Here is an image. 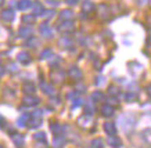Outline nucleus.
Wrapping results in <instances>:
<instances>
[{
    "mask_svg": "<svg viewBox=\"0 0 151 148\" xmlns=\"http://www.w3.org/2000/svg\"><path fill=\"white\" fill-rule=\"evenodd\" d=\"M39 98L37 97H32V96H25V97L22 98V102L25 107H33V105H37L39 104Z\"/></svg>",
    "mask_w": 151,
    "mask_h": 148,
    "instance_id": "1",
    "label": "nucleus"
},
{
    "mask_svg": "<svg viewBox=\"0 0 151 148\" xmlns=\"http://www.w3.org/2000/svg\"><path fill=\"white\" fill-rule=\"evenodd\" d=\"M0 17H1V19L3 21H6V22H10V21H13L14 19V11L10 9H6L1 11V14H0Z\"/></svg>",
    "mask_w": 151,
    "mask_h": 148,
    "instance_id": "2",
    "label": "nucleus"
},
{
    "mask_svg": "<svg viewBox=\"0 0 151 148\" xmlns=\"http://www.w3.org/2000/svg\"><path fill=\"white\" fill-rule=\"evenodd\" d=\"M42 123V118H36V116H31L29 120H28V126L31 127V129H36L39 127Z\"/></svg>",
    "mask_w": 151,
    "mask_h": 148,
    "instance_id": "3",
    "label": "nucleus"
},
{
    "mask_svg": "<svg viewBox=\"0 0 151 148\" xmlns=\"http://www.w3.org/2000/svg\"><path fill=\"white\" fill-rule=\"evenodd\" d=\"M101 114H103V116H105V118H110V116L114 115V108H112L110 104H105V105H103V108H101Z\"/></svg>",
    "mask_w": 151,
    "mask_h": 148,
    "instance_id": "4",
    "label": "nucleus"
},
{
    "mask_svg": "<svg viewBox=\"0 0 151 148\" xmlns=\"http://www.w3.org/2000/svg\"><path fill=\"white\" fill-rule=\"evenodd\" d=\"M11 139H13V143L17 145L18 148H22L24 145V137L21 136V134H17V133H13V136H11Z\"/></svg>",
    "mask_w": 151,
    "mask_h": 148,
    "instance_id": "5",
    "label": "nucleus"
},
{
    "mask_svg": "<svg viewBox=\"0 0 151 148\" xmlns=\"http://www.w3.org/2000/svg\"><path fill=\"white\" fill-rule=\"evenodd\" d=\"M108 144L114 148H119L121 145H122V141H121V140L114 134V136H110V137H108Z\"/></svg>",
    "mask_w": 151,
    "mask_h": 148,
    "instance_id": "6",
    "label": "nucleus"
},
{
    "mask_svg": "<svg viewBox=\"0 0 151 148\" xmlns=\"http://www.w3.org/2000/svg\"><path fill=\"white\" fill-rule=\"evenodd\" d=\"M104 130L107 134H110V136H114L115 133H116V127H115L114 123H110V122H107V123H104Z\"/></svg>",
    "mask_w": 151,
    "mask_h": 148,
    "instance_id": "7",
    "label": "nucleus"
},
{
    "mask_svg": "<svg viewBox=\"0 0 151 148\" xmlns=\"http://www.w3.org/2000/svg\"><path fill=\"white\" fill-rule=\"evenodd\" d=\"M18 61L21 64H29L31 62V56L28 54L27 51H22V53L18 54Z\"/></svg>",
    "mask_w": 151,
    "mask_h": 148,
    "instance_id": "8",
    "label": "nucleus"
},
{
    "mask_svg": "<svg viewBox=\"0 0 151 148\" xmlns=\"http://www.w3.org/2000/svg\"><path fill=\"white\" fill-rule=\"evenodd\" d=\"M22 90L27 93V94H33V93H35V86H33L32 83H29V82H28V83H24Z\"/></svg>",
    "mask_w": 151,
    "mask_h": 148,
    "instance_id": "9",
    "label": "nucleus"
},
{
    "mask_svg": "<svg viewBox=\"0 0 151 148\" xmlns=\"http://www.w3.org/2000/svg\"><path fill=\"white\" fill-rule=\"evenodd\" d=\"M33 14L35 15H42L43 14V7L39 1H35L33 3Z\"/></svg>",
    "mask_w": 151,
    "mask_h": 148,
    "instance_id": "10",
    "label": "nucleus"
},
{
    "mask_svg": "<svg viewBox=\"0 0 151 148\" xmlns=\"http://www.w3.org/2000/svg\"><path fill=\"white\" fill-rule=\"evenodd\" d=\"M42 89L45 90V93L46 94H49V96H54L55 94V90H54V87L53 86H49V84H46V83H42Z\"/></svg>",
    "mask_w": 151,
    "mask_h": 148,
    "instance_id": "11",
    "label": "nucleus"
},
{
    "mask_svg": "<svg viewBox=\"0 0 151 148\" xmlns=\"http://www.w3.org/2000/svg\"><path fill=\"white\" fill-rule=\"evenodd\" d=\"M29 118H31V116L28 115V114H24V115H22V116H21V118H19V119H18V122H17V123H18V126H19V127H22V126L28 125V120H29Z\"/></svg>",
    "mask_w": 151,
    "mask_h": 148,
    "instance_id": "12",
    "label": "nucleus"
},
{
    "mask_svg": "<svg viewBox=\"0 0 151 148\" xmlns=\"http://www.w3.org/2000/svg\"><path fill=\"white\" fill-rule=\"evenodd\" d=\"M69 75H71L73 79H81L82 78V72H81L78 68H72V69H69Z\"/></svg>",
    "mask_w": 151,
    "mask_h": 148,
    "instance_id": "13",
    "label": "nucleus"
},
{
    "mask_svg": "<svg viewBox=\"0 0 151 148\" xmlns=\"http://www.w3.org/2000/svg\"><path fill=\"white\" fill-rule=\"evenodd\" d=\"M63 143H64V137L60 136V134H57V136L54 137V147L55 148H61Z\"/></svg>",
    "mask_w": 151,
    "mask_h": 148,
    "instance_id": "14",
    "label": "nucleus"
},
{
    "mask_svg": "<svg viewBox=\"0 0 151 148\" xmlns=\"http://www.w3.org/2000/svg\"><path fill=\"white\" fill-rule=\"evenodd\" d=\"M32 35V31L29 28H21L19 29V36H22V37H29Z\"/></svg>",
    "mask_w": 151,
    "mask_h": 148,
    "instance_id": "15",
    "label": "nucleus"
},
{
    "mask_svg": "<svg viewBox=\"0 0 151 148\" xmlns=\"http://www.w3.org/2000/svg\"><path fill=\"white\" fill-rule=\"evenodd\" d=\"M90 145H92V148H103L104 147V143H103L101 139H96V140H93Z\"/></svg>",
    "mask_w": 151,
    "mask_h": 148,
    "instance_id": "16",
    "label": "nucleus"
},
{
    "mask_svg": "<svg viewBox=\"0 0 151 148\" xmlns=\"http://www.w3.org/2000/svg\"><path fill=\"white\" fill-rule=\"evenodd\" d=\"M31 1H28V0H22V1H19L18 3V9L19 10H27V9H29L31 7Z\"/></svg>",
    "mask_w": 151,
    "mask_h": 148,
    "instance_id": "17",
    "label": "nucleus"
},
{
    "mask_svg": "<svg viewBox=\"0 0 151 148\" xmlns=\"http://www.w3.org/2000/svg\"><path fill=\"white\" fill-rule=\"evenodd\" d=\"M61 18H63V19H72L73 18L72 11H69V10H67V11H63V13H61Z\"/></svg>",
    "mask_w": 151,
    "mask_h": 148,
    "instance_id": "18",
    "label": "nucleus"
},
{
    "mask_svg": "<svg viewBox=\"0 0 151 148\" xmlns=\"http://www.w3.org/2000/svg\"><path fill=\"white\" fill-rule=\"evenodd\" d=\"M33 21H35V17H33V15H24L22 17L24 24H33Z\"/></svg>",
    "mask_w": 151,
    "mask_h": 148,
    "instance_id": "19",
    "label": "nucleus"
},
{
    "mask_svg": "<svg viewBox=\"0 0 151 148\" xmlns=\"http://www.w3.org/2000/svg\"><path fill=\"white\" fill-rule=\"evenodd\" d=\"M93 100H94V101H103V100H104V94L100 92H96L93 94Z\"/></svg>",
    "mask_w": 151,
    "mask_h": 148,
    "instance_id": "20",
    "label": "nucleus"
},
{
    "mask_svg": "<svg viewBox=\"0 0 151 148\" xmlns=\"http://www.w3.org/2000/svg\"><path fill=\"white\" fill-rule=\"evenodd\" d=\"M33 137H35V140H37V141H43V143H46V134L45 133H36Z\"/></svg>",
    "mask_w": 151,
    "mask_h": 148,
    "instance_id": "21",
    "label": "nucleus"
},
{
    "mask_svg": "<svg viewBox=\"0 0 151 148\" xmlns=\"http://www.w3.org/2000/svg\"><path fill=\"white\" fill-rule=\"evenodd\" d=\"M51 132L55 134H60L61 133V126H60L58 123H53V125H51Z\"/></svg>",
    "mask_w": 151,
    "mask_h": 148,
    "instance_id": "22",
    "label": "nucleus"
},
{
    "mask_svg": "<svg viewBox=\"0 0 151 148\" xmlns=\"http://www.w3.org/2000/svg\"><path fill=\"white\" fill-rule=\"evenodd\" d=\"M82 9H83V11H85V13H86V11H87V13H90V11L93 10V4L90 3V1H86V3L83 4Z\"/></svg>",
    "mask_w": 151,
    "mask_h": 148,
    "instance_id": "23",
    "label": "nucleus"
},
{
    "mask_svg": "<svg viewBox=\"0 0 151 148\" xmlns=\"http://www.w3.org/2000/svg\"><path fill=\"white\" fill-rule=\"evenodd\" d=\"M40 32L45 35V36H50V33H51V31L49 29V26L47 25H43V26H40Z\"/></svg>",
    "mask_w": 151,
    "mask_h": 148,
    "instance_id": "24",
    "label": "nucleus"
},
{
    "mask_svg": "<svg viewBox=\"0 0 151 148\" xmlns=\"http://www.w3.org/2000/svg\"><path fill=\"white\" fill-rule=\"evenodd\" d=\"M65 25L67 26H61V31H67V32H71V31H73V26H72V24L71 22H65Z\"/></svg>",
    "mask_w": 151,
    "mask_h": 148,
    "instance_id": "25",
    "label": "nucleus"
},
{
    "mask_svg": "<svg viewBox=\"0 0 151 148\" xmlns=\"http://www.w3.org/2000/svg\"><path fill=\"white\" fill-rule=\"evenodd\" d=\"M51 54H53V53H51V50H49V49H47V50H45L43 51V53H42V58H49V57H51Z\"/></svg>",
    "mask_w": 151,
    "mask_h": 148,
    "instance_id": "26",
    "label": "nucleus"
},
{
    "mask_svg": "<svg viewBox=\"0 0 151 148\" xmlns=\"http://www.w3.org/2000/svg\"><path fill=\"white\" fill-rule=\"evenodd\" d=\"M144 139L147 140V143L151 144V130H147V132H144Z\"/></svg>",
    "mask_w": 151,
    "mask_h": 148,
    "instance_id": "27",
    "label": "nucleus"
},
{
    "mask_svg": "<svg viewBox=\"0 0 151 148\" xmlns=\"http://www.w3.org/2000/svg\"><path fill=\"white\" fill-rule=\"evenodd\" d=\"M118 87H115V86H111L110 87V94L111 96H116V94H118Z\"/></svg>",
    "mask_w": 151,
    "mask_h": 148,
    "instance_id": "28",
    "label": "nucleus"
},
{
    "mask_svg": "<svg viewBox=\"0 0 151 148\" xmlns=\"http://www.w3.org/2000/svg\"><path fill=\"white\" fill-rule=\"evenodd\" d=\"M136 97H137V96H136L134 93H128V94H126V98H128V100H136Z\"/></svg>",
    "mask_w": 151,
    "mask_h": 148,
    "instance_id": "29",
    "label": "nucleus"
},
{
    "mask_svg": "<svg viewBox=\"0 0 151 148\" xmlns=\"http://www.w3.org/2000/svg\"><path fill=\"white\" fill-rule=\"evenodd\" d=\"M9 71H10V72H17V65H15V64H10L9 65Z\"/></svg>",
    "mask_w": 151,
    "mask_h": 148,
    "instance_id": "30",
    "label": "nucleus"
},
{
    "mask_svg": "<svg viewBox=\"0 0 151 148\" xmlns=\"http://www.w3.org/2000/svg\"><path fill=\"white\" fill-rule=\"evenodd\" d=\"M82 102H83V100H81V98H79V100H75V101H73V108H75V107L82 105Z\"/></svg>",
    "mask_w": 151,
    "mask_h": 148,
    "instance_id": "31",
    "label": "nucleus"
},
{
    "mask_svg": "<svg viewBox=\"0 0 151 148\" xmlns=\"http://www.w3.org/2000/svg\"><path fill=\"white\" fill-rule=\"evenodd\" d=\"M51 14H53V11H51V10H49V11H46L45 14H42V15H45L46 18H50V17H51Z\"/></svg>",
    "mask_w": 151,
    "mask_h": 148,
    "instance_id": "32",
    "label": "nucleus"
},
{
    "mask_svg": "<svg viewBox=\"0 0 151 148\" xmlns=\"http://www.w3.org/2000/svg\"><path fill=\"white\" fill-rule=\"evenodd\" d=\"M148 3V0H139V6H144Z\"/></svg>",
    "mask_w": 151,
    "mask_h": 148,
    "instance_id": "33",
    "label": "nucleus"
},
{
    "mask_svg": "<svg viewBox=\"0 0 151 148\" xmlns=\"http://www.w3.org/2000/svg\"><path fill=\"white\" fill-rule=\"evenodd\" d=\"M4 68H3V66H1V65H0V78H1V76H3V75H4Z\"/></svg>",
    "mask_w": 151,
    "mask_h": 148,
    "instance_id": "34",
    "label": "nucleus"
},
{
    "mask_svg": "<svg viewBox=\"0 0 151 148\" xmlns=\"http://www.w3.org/2000/svg\"><path fill=\"white\" fill-rule=\"evenodd\" d=\"M76 1L78 0H67V3H69V4H76Z\"/></svg>",
    "mask_w": 151,
    "mask_h": 148,
    "instance_id": "35",
    "label": "nucleus"
},
{
    "mask_svg": "<svg viewBox=\"0 0 151 148\" xmlns=\"http://www.w3.org/2000/svg\"><path fill=\"white\" fill-rule=\"evenodd\" d=\"M147 93H148V96H150V98H151V84L147 87Z\"/></svg>",
    "mask_w": 151,
    "mask_h": 148,
    "instance_id": "36",
    "label": "nucleus"
},
{
    "mask_svg": "<svg viewBox=\"0 0 151 148\" xmlns=\"http://www.w3.org/2000/svg\"><path fill=\"white\" fill-rule=\"evenodd\" d=\"M3 122H4V118H3V116L0 115V123H3Z\"/></svg>",
    "mask_w": 151,
    "mask_h": 148,
    "instance_id": "37",
    "label": "nucleus"
},
{
    "mask_svg": "<svg viewBox=\"0 0 151 148\" xmlns=\"http://www.w3.org/2000/svg\"><path fill=\"white\" fill-rule=\"evenodd\" d=\"M148 25H150V26H151V17H150V18H148Z\"/></svg>",
    "mask_w": 151,
    "mask_h": 148,
    "instance_id": "38",
    "label": "nucleus"
},
{
    "mask_svg": "<svg viewBox=\"0 0 151 148\" xmlns=\"http://www.w3.org/2000/svg\"><path fill=\"white\" fill-rule=\"evenodd\" d=\"M3 1H4V0H0V4H3Z\"/></svg>",
    "mask_w": 151,
    "mask_h": 148,
    "instance_id": "39",
    "label": "nucleus"
},
{
    "mask_svg": "<svg viewBox=\"0 0 151 148\" xmlns=\"http://www.w3.org/2000/svg\"><path fill=\"white\" fill-rule=\"evenodd\" d=\"M0 148H3V147H1V145H0Z\"/></svg>",
    "mask_w": 151,
    "mask_h": 148,
    "instance_id": "40",
    "label": "nucleus"
}]
</instances>
